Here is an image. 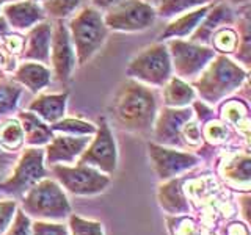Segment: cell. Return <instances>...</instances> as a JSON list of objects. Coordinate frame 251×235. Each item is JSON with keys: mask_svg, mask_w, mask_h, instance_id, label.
I'll use <instances>...</instances> for the list:
<instances>
[{"mask_svg": "<svg viewBox=\"0 0 251 235\" xmlns=\"http://www.w3.org/2000/svg\"><path fill=\"white\" fill-rule=\"evenodd\" d=\"M110 115L121 130L130 133H146L152 130L157 118L154 93L137 82H126L112 99Z\"/></svg>", "mask_w": 251, "mask_h": 235, "instance_id": "6da1fadb", "label": "cell"}, {"mask_svg": "<svg viewBox=\"0 0 251 235\" xmlns=\"http://www.w3.org/2000/svg\"><path fill=\"white\" fill-rule=\"evenodd\" d=\"M21 210L33 221L63 223L73 213L66 191L53 177H44L19 198Z\"/></svg>", "mask_w": 251, "mask_h": 235, "instance_id": "7a4b0ae2", "label": "cell"}, {"mask_svg": "<svg viewBox=\"0 0 251 235\" xmlns=\"http://www.w3.org/2000/svg\"><path fill=\"white\" fill-rule=\"evenodd\" d=\"M49 176L43 147H27L21 152L8 176L0 180V193L19 199L39 180Z\"/></svg>", "mask_w": 251, "mask_h": 235, "instance_id": "3957f363", "label": "cell"}, {"mask_svg": "<svg viewBox=\"0 0 251 235\" xmlns=\"http://www.w3.org/2000/svg\"><path fill=\"white\" fill-rule=\"evenodd\" d=\"M49 174L73 196H96L104 193L112 184V176L82 163L53 164L49 166Z\"/></svg>", "mask_w": 251, "mask_h": 235, "instance_id": "277c9868", "label": "cell"}, {"mask_svg": "<svg viewBox=\"0 0 251 235\" xmlns=\"http://www.w3.org/2000/svg\"><path fill=\"white\" fill-rule=\"evenodd\" d=\"M71 33L78 65H85L100 49L107 38L104 18L94 8H85L71 21Z\"/></svg>", "mask_w": 251, "mask_h": 235, "instance_id": "5b68a950", "label": "cell"}, {"mask_svg": "<svg viewBox=\"0 0 251 235\" xmlns=\"http://www.w3.org/2000/svg\"><path fill=\"white\" fill-rule=\"evenodd\" d=\"M243 78H245V72L239 66H235L231 60L220 57L217 61H212L209 69L196 82V86L204 99L215 104L235 90V86H239Z\"/></svg>", "mask_w": 251, "mask_h": 235, "instance_id": "8992f818", "label": "cell"}, {"mask_svg": "<svg viewBox=\"0 0 251 235\" xmlns=\"http://www.w3.org/2000/svg\"><path fill=\"white\" fill-rule=\"evenodd\" d=\"M96 127V133L93 135L83 154L78 157L77 163L88 164L107 176H113L118 169V151L112 129L105 118H99Z\"/></svg>", "mask_w": 251, "mask_h": 235, "instance_id": "52a82bcc", "label": "cell"}, {"mask_svg": "<svg viewBox=\"0 0 251 235\" xmlns=\"http://www.w3.org/2000/svg\"><path fill=\"white\" fill-rule=\"evenodd\" d=\"M148 154L149 160H151V166L160 182L193 171L201 163V157L198 154L157 143L148 144Z\"/></svg>", "mask_w": 251, "mask_h": 235, "instance_id": "ba28073f", "label": "cell"}, {"mask_svg": "<svg viewBox=\"0 0 251 235\" xmlns=\"http://www.w3.org/2000/svg\"><path fill=\"white\" fill-rule=\"evenodd\" d=\"M170 55L163 46H152L130 61L127 74L146 83L162 86L170 78Z\"/></svg>", "mask_w": 251, "mask_h": 235, "instance_id": "9c48e42d", "label": "cell"}, {"mask_svg": "<svg viewBox=\"0 0 251 235\" xmlns=\"http://www.w3.org/2000/svg\"><path fill=\"white\" fill-rule=\"evenodd\" d=\"M155 13L148 3L140 0H124L116 6L110 8L105 16V25L118 31H140L151 27Z\"/></svg>", "mask_w": 251, "mask_h": 235, "instance_id": "30bf717a", "label": "cell"}, {"mask_svg": "<svg viewBox=\"0 0 251 235\" xmlns=\"http://www.w3.org/2000/svg\"><path fill=\"white\" fill-rule=\"evenodd\" d=\"M218 180L234 193H250L251 157L245 151H229L223 154L217 168Z\"/></svg>", "mask_w": 251, "mask_h": 235, "instance_id": "8fae6325", "label": "cell"}, {"mask_svg": "<svg viewBox=\"0 0 251 235\" xmlns=\"http://www.w3.org/2000/svg\"><path fill=\"white\" fill-rule=\"evenodd\" d=\"M192 118H193V112L188 107L162 110V113L154 121L152 125L154 138H155L154 143L188 151L182 138V129Z\"/></svg>", "mask_w": 251, "mask_h": 235, "instance_id": "7c38bea8", "label": "cell"}, {"mask_svg": "<svg viewBox=\"0 0 251 235\" xmlns=\"http://www.w3.org/2000/svg\"><path fill=\"white\" fill-rule=\"evenodd\" d=\"M93 137H74L65 133H55L53 138L46 144L44 163L53 164H74L83 154Z\"/></svg>", "mask_w": 251, "mask_h": 235, "instance_id": "4fadbf2b", "label": "cell"}, {"mask_svg": "<svg viewBox=\"0 0 251 235\" xmlns=\"http://www.w3.org/2000/svg\"><path fill=\"white\" fill-rule=\"evenodd\" d=\"M173 60H175L176 72L182 77H190L198 74L207 65L209 60L214 58V50L207 47L188 44L182 41H173L170 44Z\"/></svg>", "mask_w": 251, "mask_h": 235, "instance_id": "5bb4252c", "label": "cell"}, {"mask_svg": "<svg viewBox=\"0 0 251 235\" xmlns=\"http://www.w3.org/2000/svg\"><path fill=\"white\" fill-rule=\"evenodd\" d=\"M50 43H52V63L55 68V74H57L58 80L68 82L75 66V55L73 52V47L69 44L68 31L61 24H58L53 39Z\"/></svg>", "mask_w": 251, "mask_h": 235, "instance_id": "9a60e30c", "label": "cell"}, {"mask_svg": "<svg viewBox=\"0 0 251 235\" xmlns=\"http://www.w3.org/2000/svg\"><path fill=\"white\" fill-rule=\"evenodd\" d=\"M157 202L159 207L165 212V215L179 216L188 213V202L182 190V179L180 176L165 180L157 190Z\"/></svg>", "mask_w": 251, "mask_h": 235, "instance_id": "2e32d148", "label": "cell"}, {"mask_svg": "<svg viewBox=\"0 0 251 235\" xmlns=\"http://www.w3.org/2000/svg\"><path fill=\"white\" fill-rule=\"evenodd\" d=\"M18 119L22 125L24 138H25V144L28 147H43L55 135L49 125L31 112L19 113Z\"/></svg>", "mask_w": 251, "mask_h": 235, "instance_id": "e0dca14e", "label": "cell"}, {"mask_svg": "<svg viewBox=\"0 0 251 235\" xmlns=\"http://www.w3.org/2000/svg\"><path fill=\"white\" fill-rule=\"evenodd\" d=\"M66 94H46L39 96L28 105V110L41 118L44 122H57L63 119L66 110Z\"/></svg>", "mask_w": 251, "mask_h": 235, "instance_id": "ac0fdd59", "label": "cell"}, {"mask_svg": "<svg viewBox=\"0 0 251 235\" xmlns=\"http://www.w3.org/2000/svg\"><path fill=\"white\" fill-rule=\"evenodd\" d=\"M5 16L13 28L24 30L43 19V10L35 3L21 2L5 6Z\"/></svg>", "mask_w": 251, "mask_h": 235, "instance_id": "d6986e66", "label": "cell"}, {"mask_svg": "<svg viewBox=\"0 0 251 235\" xmlns=\"http://www.w3.org/2000/svg\"><path fill=\"white\" fill-rule=\"evenodd\" d=\"M50 35L52 28L49 24H41L36 25L28 36L27 47H25V55L24 57L28 60H38L47 63L49 61V47H50Z\"/></svg>", "mask_w": 251, "mask_h": 235, "instance_id": "ffe728a7", "label": "cell"}, {"mask_svg": "<svg viewBox=\"0 0 251 235\" xmlns=\"http://www.w3.org/2000/svg\"><path fill=\"white\" fill-rule=\"evenodd\" d=\"M168 235H218L212 227L202 224L200 219L192 215L170 216L165 215Z\"/></svg>", "mask_w": 251, "mask_h": 235, "instance_id": "44dd1931", "label": "cell"}, {"mask_svg": "<svg viewBox=\"0 0 251 235\" xmlns=\"http://www.w3.org/2000/svg\"><path fill=\"white\" fill-rule=\"evenodd\" d=\"M16 80L25 85L30 91L38 93L50 82V72L36 63H24L16 72Z\"/></svg>", "mask_w": 251, "mask_h": 235, "instance_id": "7402d4cb", "label": "cell"}, {"mask_svg": "<svg viewBox=\"0 0 251 235\" xmlns=\"http://www.w3.org/2000/svg\"><path fill=\"white\" fill-rule=\"evenodd\" d=\"M223 119L227 125L237 129L239 135H243V138H250V118L247 107L237 100H231L225 104L223 107Z\"/></svg>", "mask_w": 251, "mask_h": 235, "instance_id": "603a6c76", "label": "cell"}, {"mask_svg": "<svg viewBox=\"0 0 251 235\" xmlns=\"http://www.w3.org/2000/svg\"><path fill=\"white\" fill-rule=\"evenodd\" d=\"M25 144L19 119H8L0 125V147L6 152L18 154Z\"/></svg>", "mask_w": 251, "mask_h": 235, "instance_id": "cb8c5ba5", "label": "cell"}, {"mask_svg": "<svg viewBox=\"0 0 251 235\" xmlns=\"http://www.w3.org/2000/svg\"><path fill=\"white\" fill-rule=\"evenodd\" d=\"M207 14V6H202L200 10H195L193 13H188L180 16L177 21L170 24L168 28L160 35V39L163 38H171V36H187L188 33L196 28L198 22Z\"/></svg>", "mask_w": 251, "mask_h": 235, "instance_id": "d4e9b609", "label": "cell"}, {"mask_svg": "<svg viewBox=\"0 0 251 235\" xmlns=\"http://www.w3.org/2000/svg\"><path fill=\"white\" fill-rule=\"evenodd\" d=\"M165 104L173 107V108H180L188 105L195 97V91L188 86L187 83L177 80V78H173L168 83V86L165 88Z\"/></svg>", "mask_w": 251, "mask_h": 235, "instance_id": "484cf974", "label": "cell"}, {"mask_svg": "<svg viewBox=\"0 0 251 235\" xmlns=\"http://www.w3.org/2000/svg\"><path fill=\"white\" fill-rule=\"evenodd\" d=\"M201 138H202V144L206 143L212 147L223 146L226 144V141L231 140V129L223 121L209 119L204 122L201 129Z\"/></svg>", "mask_w": 251, "mask_h": 235, "instance_id": "4316f807", "label": "cell"}, {"mask_svg": "<svg viewBox=\"0 0 251 235\" xmlns=\"http://www.w3.org/2000/svg\"><path fill=\"white\" fill-rule=\"evenodd\" d=\"M206 18V22L198 28V31L195 33V41H207L210 38L212 31H214L220 22H232V13L227 6L225 5H218L217 8H214V11L209 13Z\"/></svg>", "mask_w": 251, "mask_h": 235, "instance_id": "83f0119b", "label": "cell"}, {"mask_svg": "<svg viewBox=\"0 0 251 235\" xmlns=\"http://www.w3.org/2000/svg\"><path fill=\"white\" fill-rule=\"evenodd\" d=\"M53 133H65V135H74V137H93L96 133V125L91 122H86L82 119H60L50 125Z\"/></svg>", "mask_w": 251, "mask_h": 235, "instance_id": "f1b7e54d", "label": "cell"}, {"mask_svg": "<svg viewBox=\"0 0 251 235\" xmlns=\"http://www.w3.org/2000/svg\"><path fill=\"white\" fill-rule=\"evenodd\" d=\"M69 235H105L104 224L96 219H88L83 216H78L75 213H71L66 219Z\"/></svg>", "mask_w": 251, "mask_h": 235, "instance_id": "f546056e", "label": "cell"}, {"mask_svg": "<svg viewBox=\"0 0 251 235\" xmlns=\"http://www.w3.org/2000/svg\"><path fill=\"white\" fill-rule=\"evenodd\" d=\"M19 96H21V90L18 86L8 83L0 85V118L14 112Z\"/></svg>", "mask_w": 251, "mask_h": 235, "instance_id": "4dcf8cb0", "label": "cell"}, {"mask_svg": "<svg viewBox=\"0 0 251 235\" xmlns=\"http://www.w3.org/2000/svg\"><path fill=\"white\" fill-rule=\"evenodd\" d=\"M206 2H209V0H162L160 8H159V14L168 18V16L184 13L185 10H188V8L198 6Z\"/></svg>", "mask_w": 251, "mask_h": 235, "instance_id": "1f68e13d", "label": "cell"}, {"mask_svg": "<svg viewBox=\"0 0 251 235\" xmlns=\"http://www.w3.org/2000/svg\"><path fill=\"white\" fill-rule=\"evenodd\" d=\"M31 223L33 219L24 213L21 207H18L13 221L6 227L3 235H31Z\"/></svg>", "mask_w": 251, "mask_h": 235, "instance_id": "d6a6232c", "label": "cell"}, {"mask_svg": "<svg viewBox=\"0 0 251 235\" xmlns=\"http://www.w3.org/2000/svg\"><path fill=\"white\" fill-rule=\"evenodd\" d=\"M31 235H69V231L65 221H33Z\"/></svg>", "mask_w": 251, "mask_h": 235, "instance_id": "836d02e7", "label": "cell"}, {"mask_svg": "<svg viewBox=\"0 0 251 235\" xmlns=\"http://www.w3.org/2000/svg\"><path fill=\"white\" fill-rule=\"evenodd\" d=\"M80 2L82 0H47L46 10L55 18H65L73 13Z\"/></svg>", "mask_w": 251, "mask_h": 235, "instance_id": "e575fe53", "label": "cell"}, {"mask_svg": "<svg viewBox=\"0 0 251 235\" xmlns=\"http://www.w3.org/2000/svg\"><path fill=\"white\" fill-rule=\"evenodd\" d=\"M18 207H19V202L14 198L0 201V235H3L6 227L10 226V223L13 221Z\"/></svg>", "mask_w": 251, "mask_h": 235, "instance_id": "d590c367", "label": "cell"}, {"mask_svg": "<svg viewBox=\"0 0 251 235\" xmlns=\"http://www.w3.org/2000/svg\"><path fill=\"white\" fill-rule=\"evenodd\" d=\"M218 235H250V224L239 218L223 223L218 229Z\"/></svg>", "mask_w": 251, "mask_h": 235, "instance_id": "8d00e7d4", "label": "cell"}, {"mask_svg": "<svg viewBox=\"0 0 251 235\" xmlns=\"http://www.w3.org/2000/svg\"><path fill=\"white\" fill-rule=\"evenodd\" d=\"M235 44H237V36H235V33L229 28L220 30L215 35V47L218 50L231 52V50H234Z\"/></svg>", "mask_w": 251, "mask_h": 235, "instance_id": "74e56055", "label": "cell"}, {"mask_svg": "<svg viewBox=\"0 0 251 235\" xmlns=\"http://www.w3.org/2000/svg\"><path fill=\"white\" fill-rule=\"evenodd\" d=\"M18 160V154L6 152L0 147V174H6L13 168V164Z\"/></svg>", "mask_w": 251, "mask_h": 235, "instance_id": "f35d334b", "label": "cell"}, {"mask_svg": "<svg viewBox=\"0 0 251 235\" xmlns=\"http://www.w3.org/2000/svg\"><path fill=\"white\" fill-rule=\"evenodd\" d=\"M6 47H8V50L10 52H19L21 50V47H22V39L21 36H8L6 38Z\"/></svg>", "mask_w": 251, "mask_h": 235, "instance_id": "ab89813d", "label": "cell"}, {"mask_svg": "<svg viewBox=\"0 0 251 235\" xmlns=\"http://www.w3.org/2000/svg\"><path fill=\"white\" fill-rule=\"evenodd\" d=\"M124 2V0H93V3L99 6V8H104V10H110V8L116 6L118 3Z\"/></svg>", "mask_w": 251, "mask_h": 235, "instance_id": "60d3db41", "label": "cell"}, {"mask_svg": "<svg viewBox=\"0 0 251 235\" xmlns=\"http://www.w3.org/2000/svg\"><path fill=\"white\" fill-rule=\"evenodd\" d=\"M5 33H6V24L3 19H0V36L5 35Z\"/></svg>", "mask_w": 251, "mask_h": 235, "instance_id": "b9f144b4", "label": "cell"}, {"mask_svg": "<svg viewBox=\"0 0 251 235\" xmlns=\"http://www.w3.org/2000/svg\"><path fill=\"white\" fill-rule=\"evenodd\" d=\"M229 2H232V3H247L248 0H229Z\"/></svg>", "mask_w": 251, "mask_h": 235, "instance_id": "7bdbcfd3", "label": "cell"}, {"mask_svg": "<svg viewBox=\"0 0 251 235\" xmlns=\"http://www.w3.org/2000/svg\"><path fill=\"white\" fill-rule=\"evenodd\" d=\"M0 65H2V55H0Z\"/></svg>", "mask_w": 251, "mask_h": 235, "instance_id": "ee69618b", "label": "cell"}, {"mask_svg": "<svg viewBox=\"0 0 251 235\" xmlns=\"http://www.w3.org/2000/svg\"><path fill=\"white\" fill-rule=\"evenodd\" d=\"M33 2H38V0H33Z\"/></svg>", "mask_w": 251, "mask_h": 235, "instance_id": "f6af8a7d", "label": "cell"}]
</instances>
